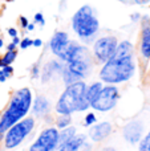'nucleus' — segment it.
<instances>
[{
  "mask_svg": "<svg viewBox=\"0 0 150 151\" xmlns=\"http://www.w3.org/2000/svg\"><path fill=\"white\" fill-rule=\"evenodd\" d=\"M7 50H16V45L15 44H8V47H7Z\"/></svg>",
  "mask_w": 150,
  "mask_h": 151,
  "instance_id": "obj_33",
  "label": "nucleus"
},
{
  "mask_svg": "<svg viewBox=\"0 0 150 151\" xmlns=\"http://www.w3.org/2000/svg\"><path fill=\"white\" fill-rule=\"evenodd\" d=\"M58 147V130L55 126L47 127L31 145L29 151H56Z\"/></svg>",
  "mask_w": 150,
  "mask_h": 151,
  "instance_id": "obj_9",
  "label": "nucleus"
},
{
  "mask_svg": "<svg viewBox=\"0 0 150 151\" xmlns=\"http://www.w3.org/2000/svg\"><path fill=\"white\" fill-rule=\"evenodd\" d=\"M12 74H13V68L11 65L0 68V82H5L9 77H12Z\"/></svg>",
  "mask_w": 150,
  "mask_h": 151,
  "instance_id": "obj_21",
  "label": "nucleus"
},
{
  "mask_svg": "<svg viewBox=\"0 0 150 151\" xmlns=\"http://www.w3.org/2000/svg\"><path fill=\"white\" fill-rule=\"evenodd\" d=\"M8 35H9V36L11 37H12V39H13V37H16V36H17V29H16V28H8Z\"/></svg>",
  "mask_w": 150,
  "mask_h": 151,
  "instance_id": "obj_28",
  "label": "nucleus"
},
{
  "mask_svg": "<svg viewBox=\"0 0 150 151\" xmlns=\"http://www.w3.org/2000/svg\"><path fill=\"white\" fill-rule=\"evenodd\" d=\"M138 63L142 72L146 70L150 61V17L144 16L141 17V29L138 36Z\"/></svg>",
  "mask_w": 150,
  "mask_h": 151,
  "instance_id": "obj_7",
  "label": "nucleus"
},
{
  "mask_svg": "<svg viewBox=\"0 0 150 151\" xmlns=\"http://www.w3.org/2000/svg\"><path fill=\"white\" fill-rule=\"evenodd\" d=\"M72 123V117L71 115H58L56 119V129L57 130H63V129L71 126Z\"/></svg>",
  "mask_w": 150,
  "mask_h": 151,
  "instance_id": "obj_20",
  "label": "nucleus"
},
{
  "mask_svg": "<svg viewBox=\"0 0 150 151\" xmlns=\"http://www.w3.org/2000/svg\"><path fill=\"white\" fill-rule=\"evenodd\" d=\"M69 36L66 32L64 31H56L53 33L52 39L49 41V49L50 52L53 53L55 56H57L61 61L64 58V55H65V50H66V47L69 44Z\"/></svg>",
  "mask_w": 150,
  "mask_h": 151,
  "instance_id": "obj_11",
  "label": "nucleus"
},
{
  "mask_svg": "<svg viewBox=\"0 0 150 151\" xmlns=\"http://www.w3.org/2000/svg\"><path fill=\"white\" fill-rule=\"evenodd\" d=\"M8 1H12V0H8Z\"/></svg>",
  "mask_w": 150,
  "mask_h": 151,
  "instance_id": "obj_38",
  "label": "nucleus"
},
{
  "mask_svg": "<svg viewBox=\"0 0 150 151\" xmlns=\"http://www.w3.org/2000/svg\"><path fill=\"white\" fill-rule=\"evenodd\" d=\"M136 73V53L130 41L118 42L114 55L106 61L100 70L101 82L106 85H117L129 81Z\"/></svg>",
  "mask_w": 150,
  "mask_h": 151,
  "instance_id": "obj_1",
  "label": "nucleus"
},
{
  "mask_svg": "<svg viewBox=\"0 0 150 151\" xmlns=\"http://www.w3.org/2000/svg\"><path fill=\"white\" fill-rule=\"evenodd\" d=\"M98 151H117L114 147H102V149H100Z\"/></svg>",
  "mask_w": 150,
  "mask_h": 151,
  "instance_id": "obj_32",
  "label": "nucleus"
},
{
  "mask_svg": "<svg viewBox=\"0 0 150 151\" xmlns=\"http://www.w3.org/2000/svg\"><path fill=\"white\" fill-rule=\"evenodd\" d=\"M32 107V114L37 118H44L50 113V102L43 94H37L33 99V106Z\"/></svg>",
  "mask_w": 150,
  "mask_h": 151,
  "instance_id": "obj_15",
  "label": "nucleus"
},
{
  "mask_svg": "<svg viewBox=\"0 0 150 151\" xmlns=\"http://www.w3.org/2000/svg\"><path fill=\"white\" fill-rule=\"evenodd\" d=\"M118 1H126V0H118Z\"/></svg>",
  "mask_w": 150,
  "mask_h": 151,
  "instance_id": "obj_37",
  "label": "nucleus"
},
{
  "mask_svg": "<svg viewBox=\"0 0 150 151\" xmlns=\"http://www.w3.org/2000/svg\"><path fill=\"white\" fill-rule=\"evenodd\" d=\"M113 131V127H112V123L109 122H101L97 123V125H93L89 130V138L92 139L93 142H100L105 141L109 135Z\"/></svg>",
  "mask_w": 150,
  "mask_h": 151,
  "instance_id": "obj_14",
  "label": "nucleus"
},
{
  "mask_svg": "<svg viewBox=\"0 0 150 151\" xmlns=\"http://www.w3.org/2000/svg\"><path fill=\"white\" fill-rule=\"evenodd\" d=\"M35 27H36V24H35V23L28 24V27H27V29H28V31L31 32V31H33V29H35Z\"/></svg>",
  "mask_w": 150,
  "mask_h": 151,
  "instance_id": "obj_34",
  "label": "nucleus"
},
{
  "mask_svg": "<svg viewBox=\"0 0 150 151\" xmlns=\"http://www.w3.org/2000/svg\"><path fill=\"white\" fill-rule=\"evenodd\" d=\"M93 65V56L92 53H88L84 57H80L77 60H73L71 63L65 64L66 69L76 77L77 81H82L90 74Z\"/></svg>",
  "mask_w": 150,
  "mask_h": 151,
  "instance_id": "obj_10",
  "label": "nucleus"
},
{
  "mask_svg": "<svg viewBox=\"0 0 150 151\" xmlns=\"http://www.w3.org/2000/svg\"><path fill=\"white\" fill-rule=\"evenodd\" d=\"M32 106V91L29 88H21L13 91L9 97L7 106L0 114V135L15 123L27 117Z\"/></svg>",
  "mask_w": 150,
  "mask_h": 151,
  "instance_id": "obj_2",
  "label": "nucleus"
},
{
  "mask_svg": "<svg viewBox=\"0 0 150 151\" xmlns=\"http://www.w3.org/2000/svg\"><path fill=\"white\" fill-rule=\"evenodd\" d=\"M130 19H132V21H138L141 19V15L140 13H133V15L130 16Z\"/></svg>",
  "mask_w": 150,
  "mask_h": 151,
  "instance_id": "obj_30",
  "label": "nucleus"
},
{
  "mask_svg": "<svg viewBox=\"0 0 150 151\" xmlns=\"http://www.w3.org/2000/svg\"><path fill=\"white\" fill-rule=\"evenodd\" d=\"M33 23L35 24H39L40 27H44L45 25V20H44V15L41 12H37L36 15L33 16Z\"/></svg>",
  "mask_w": 150,
  "mask_h": 151,
  "instance_id": "obj_24",
  "label": "nucleus"
},
{
  "mask_svg": "<svg viewBox=\"0 0 150 151\" xmlns=\"http://www.w3.org/2000/svg\"><path fill=\"white\" fill-rule=\"evenodd\" d=\"M118 45V39L116 36H102L93 42L92 56L93 61L97 64H105L112 58Z\"/></svg>",
  "mask_w": 150,
  "mask_h": 151,
  "instance_id": "obj_6",
  "label": "nucleus"
},
{
  "mask_svg": "<svg viewBox=\"0 0 150 151\" xmlns=\"http://www.w3.org/2000/svg\"><path fill=\"white\" fill-rule=\"evenodd\" d=\"M96 122H97V117L94 115V113H88L84 119V126H93Z\"/></svg>",
  "mask_w": 150,
  "mask_h": 151,
  "instance_id": "obj_23",
  "label": "nucleus"
},
{
  "mask_svg": "<svg viewBox=\"0 0 150 151\" xmlns=\"http://www.w3.org/2000/svg\"><path fill=\"white\" fill-rule=\"evenodd\" d=\"M20 41H21V39H20L19 36H16V37H13V39H12V44H15L16 47H17L19 44H20Z\"/></svg>",
  "mask_w": 150,
  "mask_h": 151,
  "instance_id": "obj_31",
  "label": "nucleus"
},
{
  "mask_svg": "<svg viewBox=\"0 0 150 151\" xmlns=\"http://www.w3.org/2000/svg\"><path fill=\"white\" fill-rule=\"evenodd\" d=\"M120 99V90L116 85H105L102 86L100 94L96 97V99L90 104V107H93L97 111H109L117 105Z\"/></svg>",
  "mask_w": 150,
  "mask_h": 151,
  "instance_id": "obj_8",
  "label": "nucleus"
},
{
  "mask_svg": "<svg viewBox=\"0 0 150 151\" xmlns=\"http://www.w3.org/2000/svg\"><path fill=\"white\" fill-rule=\"evenodd\" d=\"M102 86L104 85H102L101 81H96V82H93V83H90V85L87 86V97H88V99H89L90 104H92V102L96 99V97L100 94Z\"/></svg>",
  "mask_w": 150,
  "mask_h": 151,
  "instance_id": "obj_18",
  "label": "nucleus"
},
{
  "mask_svg": "<svg viewBox=\"0 0 150 151\" xmlns=\"http://www.w3.org/2000/svg\"><path fill=\"white\" fill-rule=\"evenodd\" d=\"M149 0H134V3L136 4H146Z\"/></svg>",
  "mask_w": 150,
  "mask_h": 151,
  "instance_id": "obj_35",
  "label": "nucleus"
},
{
  "mask_svg": "<svg viewBox=\"0 0 150 151\" xmlns=\"http://www.w3.org/2000/svg\"><path fill=\"white\" fill-rule=\"evenodd\" d=\"M32 44H33V40L29 39V37H24V39H21L19 45H20L21 49H28L29 47H32Z\"/></svg>",
  "mask_w": 150,
  "mask_h": 151,
  "instance_id": "obj_25",
  "label": "nucleus"
},
{
  "mask_svg": "<svg viewBox=\"0 0 150 151\" xmlns=\"http://www.w3.org/2000/svg\"><path fill=\"white\" fill-rule=\"evenodd\" d=\"M138 143H140L138 151H150V131L145 137H142V139Z\"/></svg>",
  "mask_w": 150,
  "mask_h": 151,
  "instance_id": "obj_22",
  "label": "nucleus"
},
{
  "mask_svg": "<svg viewBox=\"0 0 150 151\" xmlns=\"http://www.w3.org/2000/svg\"><path fill=\"white\" fill-rule=\"evenodd\" d=\"M87 86L84 81L66 85L55 106L56 113L58 115H72L74 111H85L89 109L90 102L87 97Z\"/></svg>",
  "mask_w": 150,
  "mask_h": 151,
  "instance_id": "obj_3",
  "label": "nucleus"
},
{
  "mask_svg": "<svg viewBox=\"0 0 150 151\" xmlns=\"http://www.w3.org/2000/svg\"><path fill=\"white\" fill-rule=\"evenodd\" d=\"M32 45H33V47H36V48H40L43 45V41L40 39H35L33 40V44H32Z\"/></svg>",
  "mask_w": 150,
  "mask_h": 151,
  "instance_id": "obj_29",
  "label": "nucleus"
},
{
  "mask_svg": "<svg viewBox=\"0 0 150 151\" xmlns=\"http://www.w3.org/2000/svg\"><path fill=\"white\" fill-rule=\"evenodd\" d=\"M40 73H41V70H40V64L36 63L33 66H32V69H31V77L32 78H39Z\"/></svg>",
  "mask_w": 150,
  "mask_h": 151,
  "instance_id": "obj_26",
  "label": "nucleus"
},
{
  "mask_svg": "<svg viewBox=\"0 0 150 151\" xmlns=\"http://www.w3.org/2000/svg\"><path fill=\"white\" fill-rule=\"evenodd\" d=\"M16 57H17V50H7L4 53V56L0 57V68L12 65V63L16 60Z\"/></svg>",
  "mask_w": 150,
  "mask_h": 151,
  "instance_id": "obj_19",
  "label": "nucleus"
},
{
  "mask_svg": "<svg viewBox=\"0 0 150 151\" xmlns=\"http://www.w3.org/2000/svg\"><path fill=\"white\" fill-rule=\"evenodd\" d=\"M19 21H20V25H21V28H27L28 27V19L25 17V16H20V19H19Z\"/></svg>",
  "mask_w": 150,
  "mask_h": 151,
  "instance_id": "obj_27",
  "label": "nucleus"
},
{
  "mask_svg": "<svg viewBox=\"0 0 150 151\" xmlns=\"http://www.w3.org/2000/svg\"><path fill=\"white\" fill-rule=\"evenodd\" d=\"M65 63L58 60H50L43 66L41 73H40V77H41V82L43 83H48L49 81H52V78L55 76H61L63 73V69Z\"/></svg>",
  "mask_w": 150,
  "mask_h": 151,
  "instance_id": "obj_13",
  "label": "nucleus"
},
{
  "mask_svg": "<svg viewBox=\"0 0 150 151\" xmlns=\"http://www.w3.org/2000/svg\"><path fill=\"white\" fill-rule=\"evenodd\" d=\"M3 45H4V41H3V39H1V37H0V49H1V48H3Z\"/></svg>",
  "mask_w": 150,
  "mask_h": 151,
  "instance_id": "obj_36",
  "label": "nucleus"
},
{
  "mask_svg": "<svg viewBox=\"0 0 150 151\" xmlns=\"http://www.w3.org/2000/svg\"><path fill=\"white\" fill-rule=\"evenodd\" d=\"M74 135H76V127H73V126H68L63 130H58V146L71 141Z\"/></svg>",
  "mask_w": 150,
  "mask_h": 151,
  "instance_id": "obj_17",
  "label": "nucleus"
},
{
  "mask_svg": "<svg viewBox=\"0 0 150 151\" xmlns=\"http://www.w3.org/2000/svg\"><path fill=\"white\" fill-rule=\"evenodd\" d=\"M72 29L82 42H94L100 31V21L89 4L80 7L72 16Z\"/></svg>",
  "mask_w": 150,
  "mask_h": 151,
  "instance_id": "obj_4",
  "label": "nucleus"
},
{
  "mask_svg": "<svg viewBox=\"0 0 150 151\" xmlns=\"http://www.w3.org/2000/svg\"><path fill=\"white\" fill-rule=\"evenodd\" d=\"M85 142H87V137H85L84 134H79V135L76 134L71 141H68L66 143L58 146L56 151H80L82 149Z\"/></svg>",
  "mask_w": 150,
  "mask_h": 151,
  "instance_id": "obj_16",
  "label": "nucleus"
},
{
  "mask_svg": "<svg viewBox=\"0 0 150 151\" xmlns=\"http://www.w3.org/2000/svg\"><path fill=\"white\" fill-rule=\"evenodd\" d=\"M35 123H36L35 117H25L8 129L4 133V139H3V145L5 149H15L23 143V141L35 129Z\"/></svg>",
  "mask_w": 150,
  "mask_h": 151,
  "instance_id": "obj_5",
  "label": "nucleus"
},
{
  "mask_svg": "<svg viewBox=\"0 0 150 151\" xmlns=\"http://www.w3.org/2000/svg\"><path fill=\"white\" fill-rule=\"evenodd\" d=\"M142 134H144V125L141 121H130L122 129L124 139L126 142H129L130 145L138 143L142 139Z\"/></svg>",
  "mask_w": 150,
  "mask_h": 151,
  "instance_id": "obj_12",
  "label": "nucleus"
}]
</instances>
